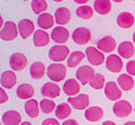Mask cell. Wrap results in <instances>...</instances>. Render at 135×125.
I'll list each match as a JSON object with an SVG mask.
<instances>
[{
    "label": "cell",
    "instance_id": "cell-44",
    "mask_svg": "<svg viewBox=\"0 0 135 125\" xmlns=\"http://www.w3.org/2000/svg\"><path fill=\"white\" fill-rule=\"evenodd\" d=\"M113 1H115V2H121V1H123V0H113Z\"/></svg>",
    "mask_w": 135,
    "mask_h": 125
},
{
    "label": "cell",
    "instance_id": "cell-14",
    "mask_svg": "<svg viewBox=\"0 0 135 125\" xmlns=\"http://www.w3.org/2000/svg\"><path fill=\"white\" fill-rule=\"evenodd\" d=\"M122 59L120 56H116V54H112L109 56L107 59H105V67L109 70L110 72H114V73H117L122 70Z\"/></svg>",
    "mask_w": 135,
    "mask_h": 125
},
{
    "label": "cell",
    "instance_id": "cell-5",
    "mask_svg": "<svg viewBox=\"0 0 135 125\" xmlns=\"http://www.w3.org/2000/svg\"><path fill=\"white\" fill-rule=\"evenodd\" d=\"M85 54L91 65L98 66V65H102L104 62V53L102 51H100L97 47H93V46L88 47L85 50Z\"/></svg>",
    "mask_w": 135,
    "mask_h": 125
},
{
    "label": "cell",
    "instance_id": "cell-48",
    "mask_svg": "<svg viewBox=\"0 0 135 125\" xmlns=\"http://www.w3.org/2000/svg\"><path fill=\"white\" fill-rule=\"evenodd\" d=\"M25 1H26V0H25Z\"/></svg>",
    "mask_w": 135,
    "mask_h": 125
},
{
    "label": "cell",
    "instance_id": "cell-26",
    "mask_svg": "<svg viewBox=\"0 0 135 125\" xmlns=\"http://www.w3.org/2000/svg\"><path fill=\"white\" fill-rule=\"evenodd\" d=\"M117 85L123 91H131L134 87V79L131 74H121L117 78Z\"/></svg>",
    "mask_w": 135,
    "mask_h": 125
},
{
    "label": "cell",
    "instance_id": "cell-32",
    "mask_svg": "<svg viewBox=\"0 0 135 125\" xmlns=\"http://www.w3.org/2000/svg\"><path fill=\"white\" fill-rule=\"evenodd\" d=\"M31 8H32L33 13L36 14H42L47 9V2L45 0H32L31 2Z\"/></svg>",
    "mask_w": 135,
    "mask_h": 125
},
{
    "label": "cell",
    "instance_id": "cell-2",
    "mask_svg": "<svg viewBox=\"0 0 135 125\" xmlns=\"http://www.w3.org/2000/svg\"><path fill=\"white\" fill-rule=\"evenodd\" d=\"M18 25L13 23V21H7L4 24V26L1 27L0 31V38L4 41H11L14 40L18 37Z\"/></svg>",
    "mask_w": 135,
    "mask_h": 125
},
{
    "label": "cell",
    "instance_id": "cell-29",
    "mask_svg": "<svg viewBox=\"0 0 135 125\" xmlns=\"http://www.w3.org/2000/svg\"><path fill=\"white\" fill-rule=\"evenodd\" d=\"M94 8L100 14H107L112 9V2L110 0H95Z\"/></svg>",
    "mask_w": 135,
    "mask_h": 125
},
{
    "label": "cell",
    "instance_id": "cell-46",
    "mask_svg": "<svg viewBox=\"0 0 135 125\" xmlns=\"http://www.w3.org/2000/svg\"><path fill=\"white\" fill-rule=\"evenodd\" d=\"M54 1H56V2H61V1H63V0H54Z\"/></svg>",
    "mask_w": 135,
    "mask_h": 125
},
{
    "label": "cell",
    "instance_id": "cell-4",
    "mask_svg": "<svg viewBox=\"0 0 135 125\" xmlns=\"http://www.w3.org/2000/svg\"><path fill=\"white\" fill-rule=\"evenodd\" d=\"M95 76V71L91 66H88V65H83L81 66L76 72V78L77 80L81 84L85 85V84H89L91 81V79Z\"/></svg>",
    "mask_w": 135,
    "mask_h": 125
},
{
    "label": "cell",
    "instance_id": "cell-34",
    "mask_svg": "<svg viewBox=\"0 0 135 125\" xmlns=\"http://www.w3.org/2000/svg\"><path fill=\"white\" fill-rule=\"evenodd\" d=\"M76 14L82 19H90L94 14V9L88 5H83L76 9Z\"/></svg>",
    "mask_w": 135,
    "mask_h": 125
},
{
    "label": "cell",
    "instance_id": "cell-38",
    "mask_svg": "<svg viewBox=\"0 0 135 125\" xmlns=\"http://www.w3.org/2000/svg\"><path fill=\"white\" fill-rule=\"evenodd\" d=\"M7 99H8V96H7V93L5 92L4 88H0V103H6Z\"/></svg>",
    "mask_w": 135,
    "mask_h": 125
},
{
    "label": "cell",
    "instance_id": "cell-36",
    "mask_svg": "<svg viewBox=\"0 0 135 125\" xmlns=\"http://www.w3.org/2000/svg\"><path fill=\"white\" fill-rule=\"evenodd\" d=\"M127 72H128L131 76H135V60H129L127 62Z\"/></svg>",
    "mask_w": 135,
    "mask_h": 125
},
{
    "label": "cell",
    "instance_id": "cell-7",
    "mask_svg": "<svg viewBox=\"0 0 135 125\" xmlns=\"http://www.w3.org/2000/svg\"><path fill=\"white\" fill-rule=\"evenodd\" d=\"M9 65L13 71H21L27 66V58L25 54L20 52H16L9 57Z\"/></svg>",
    "mask_w": 135,
    "mask_h": 125
},
{
    "label": "cell",
    "instance_id": "cell-22",
    "mask_svg": "<svg viewBox=\"0 0 135 125\" xmlns=\"http://www.w3.org/2000/svg\"><path fill=\"white\" fill-rule=\"evenodd\" d=\"M70 18H71V13L66 7H59L55 12V20L58 25H65L70 21Z\"/></svg>",
    "mask_w": 135,
    "mask_h": 125
},
{
    "label": "cell",
    "instance_id": "cell-6",
    "mask_svg": "<svg viewBox=\"0 0 135 125\" xmlns=\"http://www.w3.org/2000/svg\"><path fill=\"white\" fill-rule=\"evenodd\" d=\"M132 107L131 103H128L127 100H117L116 103L113 106V111H114V114L119 118H123V117H127L131 114Z\"/></svg>",
    "mask_w": 135,
    "mask_h": 125
},
{
    "label": "cell",
    "instance_id": "cell-23",
    "mask_svg": "<svg viewBox=\"0 0 135 125\" xmlns=\"http://www.w3.org/2000/svg\"><path fill=\"white\" fill-rule=\"evenodd\" d=\"M0 81L2 88H12L17 84V76L13 71H5L1 74Z\"/></svg>",
    "mask_w": 135,
    "mask_h": 125
},
{
    "label": "cell",
    "instance_id": "cell-47",
    "mask_svg": "<svg viewBox=\"0 0 135 125\" xmlns=\"http://www.w3.org/2000/svg\"><path fill=\"white\" fill-rule=\"evenodd\" d=\"M134 112H135V107H134Z\"/></svg>",
    "mask_w": 135,
    "mask_h": 125
},
{
    "label": "cell",
    "instance_id": "cell-39",
    "mask_svg": "<svg viewBox=\"0 0 135 125\" xmlns=\"http://www.w3.org/2000/svg\"><path fill=\"white\" fill-rule=\"evenodd\" d=\"M62 125H78V123H77L75 119H66Z\"/></svg>",
    "mask_w": 135,
    "mask_h": 125
},
{
    "label": "cell",
    "instance_id": "cell-8",
    "mask_svg": "<svg viewBox=\"0 0 135 125\" xmlns=\"http://www.w3.org/2000/svg\"><path fill=\"white\" fill-rule=\"evenodd\" d=\"M18 30H19L20 37L23 39H26L32 33H35V24L30 19H21L18 23Z\"/></svg>",
    "mask_w": 135,
    "mask_h": 125
},
{
    "label": "cell",
    "instance_id": "cell-13",
    "mask_svg": "<svg viewBox=\"0 0 135 125\" xmlns=\"http://www.w3.org/2000/svg\"><path fill=\"white\" fill-rule=\"evenodd\" d=\"M40 93H42L45 98H51V99H54V98H57L61 95V87L58 86V84L46 83L40 88Z\"/></svg>",
    "mask_w": 135,
    "mask_h": 125
},
{
    "label": "cell",
    "instance_id": "cell-43",
    "mask_svg": "<svg viewBox=\"0 0 135 125\" xmlns=\"http://www.w3.org/2000/svg\"><path fill=\"white\" fill-rule=\"evenodd\" d=\"M20 125H32V124H31L30 122H23V123H21Z\"/></svg>",
    "mask_w": 135,
    "mask_h": 125
},
{
    "label": "cell",
    "instance_id": "cell-19",
    "mask_svg": "<svg viewBox=\"0 0 135 125\" xmlns=\"http://www.w3.org/2000/svg\"><path fill=\"white\" fill-rule=\"evenodd\" d=\"M21 122V116L16 110H9L2 114V123L5 125H19Z\"/></svg>",
    "mask_w": 135,
    "mask_h": 125
},
{
    "label": "cell",
    "instance_id": "cell-17",
    "mask_svg": "<svg viewBox=\"0 0 135 125\" xmlns=\"http://www.w3.org/2000/svg\"><path fill=\"white\" fill-rule=\"evenodd\" d=\"M81 90V83H78V80L76 79H68L65 84L63 85V91L66 96L69 97H74Z\"/></svg>",
    "mask_w": 135,
    "mask_h": 125
},
{
    "label": "cell",
    "instance_id": "cell-16",
    "mask_svg": "<svg viewBox=\"0 0 135 125\" xmlns=\"http://www.w3.org/2000/svg\"><path fill=\"white\" fill-rule=\"evenodd\" d=\"M51 39L57 44H64L69 39V31L65 27H55L51 32Z\"/></svg>",
    "mask_w": 135,
    "mask_h": 125
},
{
    "label": "cell",
    "instance_id": "cell-3",
    "mask_svg": "<svg viewBox=\"0 0 135 125\" xmlns=\"http://www.w3.org/2000/svg\"><path fill=\"white\" fill-rule=\"evenodd\" d=\"M66 57L69 58V47L65 45H56L52 46L49 51V58L56 62L65 60Z\"/></svg>",
    "mask_w": 135,
    "mask_h": 125
},
{
    "label": "cell",
    "instance_id": "cell-18",
    "mask_svg": "<svg viewBox=\"0 0 135 125\" xmlns=\"http://www.w3.org/2000/svg\"><path fill=\"white\" fill-rule=\"evenodd\" d=\"M135 18L131 12H121L117 15V25L122 28H129L134 25Z\"/></svg>",
    "mask_w": 135,
    "mask_h": 125
},
{
    "label": "cell",
    "instance_id": "cell-24",
    "mask_svg": "<svg viewBox=\"0 0 135 125\" xmlns=\"http://www.w3.org/2000/svg\"><path fill=\"white\" fill-rule=\"evenodd\" d=\"M45 72H46V69H45V65L42 61H35L30 66V74L36 80L42 79L45 76Z\"/></svg>",
    "mask_w": 135,
    "mask_h": 125
},
{
    "label": "cell",
    "instance_id": "cell-9",
    "mask_svg": "<svg viewBox=\"0 0 135 125\" xmlns=\"http://www.w3.org/2000/svg\"><path fill=\"white\" fill-rule=\"evenodd\" d=\"M91 33L88 28L85 27H78L72 33V40L78 45H84L90 40Z\"/></svg>",
    "mask_w": 135,
    "mask_h": 125
},
{
    "label": "cell",
    "instance_id": "cell-42",
    "mask_svg": "<svg viewBox=\"0 0 135 125\" xmlns=\"http://www.w3.org/2000/svg\"><path fill=\"white\" fill-rule=\"evenodd\" d=\"M123 125H135V122H127V123H124Z\"/></svg>",
    "mask_w": 135,
    "mask_h": 125
},
{
    "label": "cell",
    "instance_id": "cell-10",
    "mask_svg": "<svg viewBox=\"0 0 135 125\" xmlns=\"http://www.w3.org/2000/svg\"><path fill=\"white\" fill-rule=\"evenodd\" d=\"M104 93L105 97L110 100H117L121 98L122 92L120 86L117 85V83H114V81H108L104 86Z\"/></svg>",
    "mask_w": 135,
    "mask_h": 125
},
{
    "label": "cell",
    "instance_id": "cell-25",
    "mask_svg": "<svg viewBox=\"0 0 135 125\" xmlns=\"http://www.w3.org/2000/svg\"><path fill=\"white\" fill-rule=\"evenodd\" d=\"M33 95H35V88L30 84H21L17 88V96L19 99H31Z\"/></svg>",
    "mask_w": 135,
    "mask_h": 125
},
{
    "label": "cell",
    "instance_id": "cell-33",
    "mask_svg": "<svg viewBox=\"0 0 135 125\" xmlns=\"http://www.w3.org/2000/svg\"><path fill=\"white\" fill-rule=\"evenodd\" d=\"M39 106H40V110H42L44 113H51V112L54 111V110H56V107H57L54 100L47 99V98H44V99L40 100Z\"/></svg>",
    "mask_w": 135,
    "mask_h": 125
},
{
    "label": "cell",
    "instance_id": "cell-45",
    "mask_svg": "<svg viewBox=\"0 0 135 125\" xmlns=\"http://www.w3.org/2000/svg\"><path fill=\"white\" fill-rule=\"evenodd\" d=\"M133 40H134V44H135V32H134V34H133Z\"/></svg>",
    "mask_w": 135,
    "mask_h": 125
},
{
    "label": "cell",
    "instance_id": "cell-30",
    "mask_svg": "<svg viewBox=\"0 0 135 125\" xmlns=\"http://www.w3.org/2000/svg\"><path fill=\"white\" fill-rule=\"evenodd\" d=\"M55 113H56V117L58 119H66L71 114V106L68 103L59 104L57 105L56 110H55Z\"/></svg>",
    "mask_w": 135,
    "mask_h": 125
},
{
    "label": "cell",
    "instance_id": "cell-28",
    "mask_svg": "<svg viewBox=\"0 0 135 125\" xmlns=\"http://www.w3.org/2000/svg\"><path fill=\"white\" fill-rule=\"evenodd\" d=\"M39 105L36 99H28L25 103V112L30 118H37L39 114Z\"/></svg>",
    "mask_w": 135,
    "mask_h": 125
},
{
    "label": "cell",
    "instance_id": "cell-41",
    "mask_svg": "<svg viewBox=\"0 0 135 125\" xmlns=\"http://www.w3.org/2000/svg\"><path fill=\"white\" fill-rule=\"evenodd\" d=\"M102 125H116L114 123V122H112V121H107V122H104Z\"/></svg>",
    "mask_w": 135,
    "mask_h": 125
},
{
    "label": "cell",
    "instance_id": "cell-40",
    "mask_svg": "<svg viewBox=\"0 0 135 125\" xmlns=\"http://www.w3.org/2000/svg\"><path fill=\"white\" fill-rule=\"evenodd\" d=\"M75 2H77V4H81V5H83V4H85V2H88L89 0H74Z\"/></svg>",
    "mask_w": 135,
    "mask_h": 125
},
{
    "label": "cell",
    "instance_id": "cell-35",
    "mask_svg": "<svg viewBox=\"0 0 135 125\" xmlns=\"http://www.w3.org/2000/svg\"><path fill=\"white\" fill-rule=\"evenodd\" d=\"M90 86L95 90H101V88L104 86V76L101 73H95L94 78L91 79L90 83Z\"/></svg>",
    "mask_w": 135,
    "mask_h": 125
},
{
    "label": "cell",
    "instance_id": "cell-21",
    "mask_svg": "<svg viewBox=\"0 0 135 125\" xmlns=\"http://www.w3.org/2000/svg\"><path fill=\"white\" fill-rule=\"evenodd\" d=\"M84 117L86 121L89 122H98L100 119H102L103 117V110L100 106H90L85 110L84 112Z\"/></svg>",
    "mask_w": 135,
    "mask_h": 125
},
{
    "label": "cell",
    "instance_id": "cell-27",
    "mask_svg": "<svg viewBox=\"0 0 135 125\" xmlns=\"http://www.w3.org/2000/svg\"><path fill=\"white\" fill-rule=\"evenodd\" d=\"M55 18L49 13H42L37 19L38 26H39L42 30H47V28H51L55 24Z\"/></svg>",
    "mask_w": 135,
    "mask_h": 125
},
{
    "label": "cell",
    "instance_id": "cell-20",
    "mask_svg": "<svg viewBox=\"0 0 135 125\" xmlns=\"http://www.w3.org/2000/svg\"><path fill=\"white\" fill-rule=\"evenodd\" d=\"M50 39H51V35L47 34L44 30H38L33 33V44L37 47L46 46L50 43Z\"/></svg>",
    "mask_w": 135,
    "mask_h": 125
},
{
    "label": "cell",
    "instance_id": "cell-1",
    "mask_svg": "<svg viewBox=\"0 0 135 125\" xmlns=\"http://www.w3.org/2000/svg\"><path fill=\"white\" fill-rule=\"evenodd\" d=\"M46 73L52 81H62L66 76V67L61 62H54L47 66Z\"/></svg>",
    "mask_w": 135,
    "mask_h": 125
},
{
    "label": "cell",
    "instance_id": "cell-37",
    "mask_svg": "<svg viewBox=\"0 0 135 125\" xmlns=\"http://www.w3.org/2000/svg\"><path fill=\"white\" fill-rule=\"evenodd\" d=\"M42 125H59V122H57L56 118H47L43 122Z\"/></svg>",
    "mask_w": 135,
    "mask_h": 125
},
{
    "label": "cell",
    "instance_id": "cell-11",
    "mask_svg": "<svg viewBox=\"0 0 135 125\" xmlns=\"http://www.w3.org/2000/svg\"><path fill=\"white\" fill-rule=\"evenodd\" d=\"M97 49L100 51H102L103 53H110L116 49V41L110 35L103 37L97 41Z\"/></svg>",
    "mask_w": 135,
    "mask_h": 125
},
{
    "label": "cell",
    "instance_id": "cell-31",
    "mask_svg": "<svg viewBox=\"0 0 135 125\" xmlns=\"http://www.w3.org/2000/svg\"><path fill=\"white\" fill-rule=\"evenodd\" d=\"M84 53L81 51H75L72 52L71 54L69 56V58H68V66L69 67H75L77 66V65L81 64V61L84 59Z\"/></svg>",
    "mask_w": 135,
    "mask_h": 125
},
{
    "label": "cell",
    "instance_id": "cell-15",
    "mask_svg": "<svg viewBox=\"0 0 135 125\" xmlns=\"http://www.w3.org/2000/svg\"><path fill=\"white\" fill-rule=\"evenodd\" d=\"M117 52H119V56L121 58L124 59H129L134 56L135 53V47L133 45V43L131 41H122L121 44L117 46Z\"/></svg>",
    "mask_w": 135,
    "mask_h": 125
},
{
    "label": "cell",
    "instance_id": "cell-12",
    "mask_svg": "<svg viewBox=\"0 0 135 125\" xmlns=\"http://www.w3.org/2000/svg\"><path fill=\"white\" fill-rule=\"evenodd\" d=\"M68 103L76 110H85L89 106V96L84 93V95H78L76 97H69Z\"/></svg>",
    "mask_w": 135,
    "mask_h": 125
}]
</instances>
